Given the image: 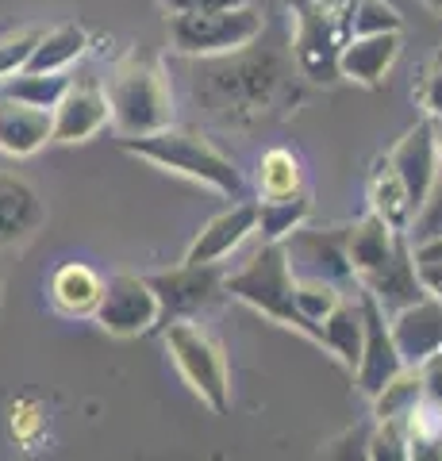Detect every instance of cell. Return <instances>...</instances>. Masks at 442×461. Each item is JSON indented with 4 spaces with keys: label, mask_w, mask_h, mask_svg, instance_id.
<instances>
[{
    "label": "cell",
    "mask_w": 442,
    "mask_h": 461,
    "mask_svg": "<svg viewBox=\"0 0 442 461\" xmlns=\"http://www.w3.org/2000/svg\"><path fill=\"white\" fill-rule=\"evenodd\" d=\"M104 293V277L85 262H66L50 277V304L62 315H93Z\"/></svg>",
    "instance_id": "obj_19"
},
{
    "label": "cell",
    "mask_w": 442,
    "mask_h": 461,
    "mask_svg": "<svg viewBox=\"0 0 442 461\" xmlns=\"http://www.w3.org/2000/svg\"><path fill=\"white\" fill-rule=\"evenodd\" d=\"M431 239H442V177L431 185V193L423 196V204L416 208L408 223V242H431Z\"/></svg>",
    "instance_id": "obj_29"
},
{
    "label": "cell",
    "mask_w": 442,
    "mask_h": 461,
    "mask_svg": "<svg viewBox=\"0 0 442 461\" xmlns=\"http://www.w3.org/2000/svg\"><path fill=\"white\" fill-rule=\"evenodd\" d=\"M66 89H69L66 69H59V74L20 69V74L5 77V96H8V100H20V104H32V108H47V112L59 104Z\"/></svg>",
    "instance_id": "obj_24"
},
{
    "label": "cell",
    "mask_w": 442,
    "mask_h": 461,
    "mask_svg": "<svg viewBox=\"0 0 442 461\" xmlns=\"http://www.w3.org/2000/svg\"><path fill=\"white\" fill-rule=\"evenodd\" d=\"M39 35H42L39 27H16V32L0 35V81L20 74V69L27 66V58H32Z\"/></svg>",
    "instance_id": "obj_30"
},
{
    "label": "cell",
    "mask_w": 442,
    "mask_h": 461,
    "mask_svg": "<svg viewBox=\"0 0 442 461\" xmlns=\"http://www.w3.org/2000/svg\"><path fill=\"white\" fill-rule=\"evenodd\" d=\"M358 288H365V293L377 300V304L384 308V315H392L396 308H404V304H411V300H419L427 293L423 281H419V273H416V262H411L408 235L396 239L392 258L381 269L369 273V277H362Z\"/></svg>",
    "instance_id": "obj_14"
},
{
    "label": "cell",
    "mask_w": 442,
    "mask_h": 461,
    "mask_svg": "<svg viewBox=\"0 0 442 461\" xmlns=\"http://www.w3.org/2000/svg\"><path fill=\"white\" fill-rule=\"evenodd\" d=\"M323 327V346L331 350L350 373L358 369L362 357V304L358 300H338V308L320 323Z\"/></svg>",
    "instance_id": "obj_22"
},
{
    "label": "cell",
    "mask_w": 442,
    "mask_h": 461,
    "mask_svg": "<svg viewBox=\"0 0 442 461\" xmlns=\"http://www.w3.org/2000/svg\"><path fill=\"white\" fill-rule=\"evenodd\" d=\"M311 215V200L308 193H289V196H262L258 200V223L254 230L262 235V242H281L289 230L304 227V220Z\"/></svg>",
    "instance_id": "obj_23"
},
{
    "label": "cell",
    "mask_w": 442,
    "mask_h": 461,
    "mask_svg": "<svg viewBox=\"0 0 442 461\" xmlns=\"http://www.w3.org/2000/svg\"><path fill=\"white\" fill-rule=\"evenodd\" d=\"M342 300V288L338 285H327V281H296V308L308 320V327L316 330V342L323 346V320L338 308Z\"/></svg>",
    "instance_id": "obj_27"
},
{
    "label": "cell",
    "mask_w": 442,
    "mask_h": 461,
    "mask_svg": "<svg viewBox=\"0 0 442 461\" xmlns=\"http://www.w3.org/2000/svg\"><path fill=\"white\" fill-rule=\"evenodd\" d=\"M438 139V162H442V135H435Z\"/></svg>",
    "instance_id": "obj_38"
},
{
    "label": "cell",
    "mask_w": 442,
    "mask_h": 461,
    "mask_svg": "<svg viewBox=\"0 0 442 461\" xmlns=\"http://www.w3.org/2000/svg\"><path fill=\"white\" fill-rule=\"evenodd\" d=\"M358 304H362V357H358L354 377H358V388L365 396H374V393H381L384 381H392L396 373L404 369V362H401V354H396L384 308L365 288H358Z\"/></svg>",
    "instance_id": "obj_9"
},
{
    "label": "cell",
    "mask_w": 442,
    "mask_h": 461,
    "mask_svg": "<svg viewBox=\"0 0 442 461\" xmlns=\"http://www.w3.org/2000/svg\"><path fill=\"white\" fill-rule=\"evenodd\" d=\"M50 142H85L108 123V96L96 81H69L62 100L50 108Z\"/></svg>",
    "instance_id": "obj_11"
},
{
    "label": "cell",
    "mask_w": 442,
    "mask_h": 461,
    "mask_svg": "<svg viewBox=\"0 0 442 461\" xmlns=\"http://www.w3.org/2000/svg\"><path fill=\"white\" fill-rule=\"evenodd\" d=\"M419 384H423V400L427 403H442V350L427 354L423 362L416 366Z\"/></svg>",
    "instance_id": "obj_33"
},
{
    "label": "cell",
    "mask_w": 442,
    "mask_h": 461,
    "mask_svg": "<svg viewBox=\"0 0 442 461\" xmlns=\"http://www.w3.org/2000/svg\"><path fill=\"white\" fill-rule=\"evenodd\" d=\"M123 150L150 166H158V169L177 173V177L201 181L223 196L242 193V177H239L231 158L220 154L204 135L185 131V127H158V131H150V135H127Z\"/></svg>",
    "instance_id": "obj_1"
},
{
    "label": "cell",
    "mask_w": 442,
    "mask_h": 461,
    "mask_svg": "<svg viewBox=\"0 0 442 461\" xmlns=\"http://www.w3.org/2000/svg\"><path fill=\"white\" fill-rule=\"evenodd\" d=\"M365 457H389V461H408V427L404 420H377V430L365 438Z\"/></svg>",
    "instance_id": "obj_31"
},
{
    "label": "cell",
    "mask_w": 442,
    "mask_h": 461,
    "mask_svg": "<svg viewBox=\"0 0 442 461\" xmlns=\"http://www.w3.org/2000/svg\"><path fill=\"white\" fill-rule=\"evenodd\" d=\"M12 435L20 442H35L42 435V415L35 403H12Z\"/></svg>",
    "instance_id": "obj_34"
},
{
    "label": "cell",
    "mask_w": 442,
    "mask_h": 461,
    "mask_svg": "<svg viewBox=\"0 0 442 461\" xmlns=\"http://www.w3.org/2000/svg\"><path fill=\"white\" fill-rule=\"evenodd\" d=\"M304 189L301 162L289 150H266L258 162V193L262 196H289Z\"/></svg>",
    "instance_id": "obj_26"
},
{
    "label": "cell",
    "mask_w": 442,
    "mask_h": 461,
    "mask_svg": "<svg viewBox=\"0 0 442 461\" xmlns=\"http://www.w3.org/2000/svg\"><path fill=\"white\" fill-rule=\"evenodd\" d=\"M50 112L0 96V150L8 158H32L50 142Z\"/></svg>",
    "instance_id": "obj_17"
},
{
    "label": "cell",
    "mask_w": 442,
    "mask_h": 461,
    "mask_svg": "<svg viewBox=\"0 0 442 461\" xmlns=\"http://www.w3.org/2000/svg\"><path fill=\"white\" fill-rule=\"evenodd\" d=\"M389 330L404 366H419L427 354L442 350V296L423 293L419 300L389 315Z\"/></svg>",
    "instance_id": "obj_10"
},
{
    "label": "cell",
    "mask_w": 442,
    "mask_h": 461,
    "mask_svg": "<svg viewBox=\"0 0 442 461\" xmlns=\"http://www.w3.org/2000/svg\"><path fill=\"white\" fill-rule=\"evenodd\" d=\"M369 208H374L377 220L389 223L396 235H408V223H411V215H416V208H411L404 181L396 177L389 158H381L374 166V177H369Z\"/></svg>",
    "instance_id": "obj_20"
},
{
    "label": "cell",
    "mask_w": 442,
    "mask_h": 461,
    "mask_svg": "<svg viewBox=\"0 0 442 461\" xmlns=\"http://www.w3.org/2000/svg\"><path fill=\"white\" fill-rule=\"evenodd\" d=\"M93 320L101 323L108 335L116 339H135L158 323V300H154L147 277L135 273H116L104 281V293L93 308Z\"/></svg>",
    "instance_id": "obj_7"
},
{
    "label": "cell",
    "mask_w": 442,
    "mask_h": 461,
    "mask_svg": "<svg viewBox=\"0 0 442 461\" xmlns=\"http://www.w3.org/2000/svg\"><path fill=\"white\" fill-rule=\"evenodd\" d=\"M435 123L419 120L411 131L396 142V150L389 154V162L396 169V177L404 181L411 208L423 204V196L431 193V185L438 181V139H435Z\"/></svg>",
    "instance_id": "obj_12"
},
{
    "label": "cell",
    "mask_w": 442,
    "mask_h": 461,
    "mask_svg": "<svg viewBox=\"0 0 442 461\" xmlns=\"http://www.w3.org/2000/svg\"><path fill=\"white\" fill-rule=\"evenodd\" d=\"M411 262H416V273H419L427 293L442 296V239L416 242V247H411Z\"/></svg>",
    "instance_id": "obj_32"
},
{
    "label": "cell",
    "mask_w": 442,
    "mask_h": 461,
    "mask_svg": "<svg viewBox=\"0 0 442 461\" xmlns=\"http://www.w3.org/2000/svg\"><path fill=\"white\" fill-rule=\"evenodd\" d=\"M89 47V32L77 23H62L54 32H42L32 58H27L23 69H39V74H59V69H69Z\"/></svg>",
    "instance_id": "obj_21"
},
{
    "label": "cell",
    "mask_w": 442,
    "mask_h": 461,
    "mask_svg": "<svg viewBox=\"0 0 442 461\" xmlns=\"http://www.w3.org/2000/svg\"><path fill=\"white\" fill-rule=\"evenodd\" d=\"M108 120L116 131L127 135H150L158 127L174 123V96H169L166 74L154 58L131 54L108 81Z\"/></svg>",
    "instance_id": "obj_2"
},
{
    "label": "cell",
    "mask_w": 442,
    "mask_h": 461,
    "mask_svg": "<svg viewBox=\"0 0 442 461\" xmlns=\"http://www.w3.org/2000/svg\"><path fill=\"white\" fill-rule=\"evenodd\" d=\"M423 104H427V112H431L435 120H442V66L423 85Z\"/></svg>",
    "instance_id": "obj_36"
},
{
    "label": "cell",
    "mask_w": 442,
    "mask_h": 461,
    "mask_svg": "<svg viewBox=\"0 0 442 461\" xmlns=\"http://www.w3.org/2000/svg\"><path fill=\"white\" fill-rule=\"evenodd\" d=\"M423 403V384L416 366H404L392 381L381 384V393H374V415L377 420H408Z\"/></svg>",
    "instance_id": "obj_25"
},
{
    "label": "cell",
    "mask_w": 442,
    "mask_h": 461,
    "mask_svg": "<svg viewBox=\"0 0 442 461\" xmlns=\"http://www.w3.org/2000/svg\"><path fill=\"white\" fill-rule=\"evenodd\" d=\"M396 239H401V235H396V230L384 220H377L374 212H369L365 220L347 227V262L354 269V285L389 262L392 250H396Z\"/></svg>",
    "instance_id": "obj_18"
},
{
    "label": "cell",
    "mask_w": 442,
    "mask_h": 461,
    "mask_svg": "<svg viewBox=\"0 0 442 461\" xmlns=\"http://www.w3.org/2000/svg\"><path fill=\"white\" fill-rule=\"evenodd\" d=\"M223 293L250 304L254 312H262L266 320L293 327L296 335L316 342V330L308 327L301 308H296V277L289 269V258H284L281 242H262V250L247 266L231 273V277H223Z\"/></svg>",
    "instance_id": "obj_3"
},
{
    "label": "cell",
    "mask_w": 442,
    "mask_h": 461,
    "mask_svg": "<svg viewBox=\"0 0 442 461\" xmlns=\"http://www.w3.org/2000/svg\"><path fill=\"white\" fill-rule=\"evenodd\" d=\"M427 8H435V12H442V0H423Z\"/></svg>",
    "instance_id": "obj_37"
},
{
    "label": "cell",
    "mask_w": 442,
    "mask_h": 461,
    "mask_svg": "<svg viewBox=\"0 0 442 461\" xmlns=\"http://www.w3.org/2000/svg\"><path fill=\"white\" fill-rule=\"evenodd\" d=\"M401 12L389 0H358L350 16V32L354 35H381V32H401Z\"/></svg>",
    "instance_id": "obj_28"
},
{
    "label": "cell",
    "mask_w": 442,
    "mask_h": 461,
    "mask_svg": "<svg viewBox=\"0 0 442 461\" xmlns=\"http://www.w3.org/2000/svg\"><path fill=\"white\" fill-rule=\"evenodd\" d=\"M166 346L174 354V366L181 369L185 384L201 396L212 411L231 408V373H227V357L220 342L208 335L204 327L193 320H174L166 323Z\"/></svg>",
    "instance_id": "obj_5"
},
{
    "label": "cell",
    "mask_w": 442,
    "mask_h": 461,
    "mask_svg": "<svg viewBox=\"0 0 442 461\" xmlns=\"http://www.w3.org/2000/svg\"><path fill=\"white\" fill-rule=\"evenodd\" d=\"M47 220L39 193L23 177L0 173V247H16L27 242Z\"/></svg>",
    "instance_id": "obj_16"
},
{
    "label": "cell",
    "mask_w": 442,
    "mask_h": 461,
    "mask_svg": "<svg viewBox=\"0 0 442 461\" xmlns=\"http://www.w3.org/2000/svg\"><path fill=\"white\" fill-rule=\"evenodd\" d=\"M396 54H401V32H381V35H350V42L338 50L335 66L342 77L377 89L384 74L392 69Z\"/></svg>",
    "instance_id": "obj_15"
},
{
    "label": "cell",
    "mask_w": 442,
    "mask_h": 461,
    "mask_svg": "<svg viewBox=\"0 0 442 461\" xmlns=\"http://www.w3.org/2000/svg\"><path fill=\"white\" fill-rule=\"evenodd\" d=\"M296 281H327V285H354V269L347 262V227L331 230H304L296 227L281 239Z\"/></svg>",
    "instance_id": "obj_6"
},
{
    "label": "cell",
    "mask_w": 442,
    "mask_h": 461,
    "mask_svg": "<svg viewBox=\"0 0 442 461\" xmlns=\"http://www.w3.org/2000/svg\"><path fill=\"white\" fill-rule=\"evenodd\" d=\"M266 32V20L258 8H212V12H177L169 16V39L174 50L189 58H223L247 50L254 39Z\"/></svg>",
    "instance_id": "obj_4"
},
{
    "label": "cell",
    "mask_w": 442,
    "mask_h": 461,
    "mask_svg": "<svg viewBox=\"0 0 442 461\" xmlns=\"http://www.w3.org/2000/svg\"><path fill=\"white\" fill-rule=\"evenodd\" d=\"M254 223H258V204L254 200H242V204H231L227 212H220L216 220H208L196 239L185 250V262L189 266H212L223 262L227 254H235L242 242L254 235Z\"/></svg>",
    "instance_id": "obj_13"
},
{
    "label": "cell",
    "mask_w": 442,
    "mask_h": 461,
    "mask_svg": "<svg viewBox=\"0 0 442 461\" xmlns=\"http://www.w3.org/2000/svg\"><path fill=\"white\" fill-rule=\"evenodd\" d=\"M158 5L169 12V16H177V12H212V8H239L247 5V0H158Z\"/></svg>",
    "instance_id": "obj_35"
},
{
    "label": "cell",
    "mask_w": 442,
    "mask_h": 461,
    "mask_svg": "<svg viewBox=\"0 0 442 461\" xmlns=\"http://www.w3.org/2000/svg\"><path fill=\"white\" fill-rule=\"evenodd\" d=\"M154 300H158V320L174 323V320H193L201 308H208L212 300L223 293V273L220 262L212 266H177L166 273H150L147 277Z\"/></svg>",
    "instance_id": "obj_8"
}]
</instances>
